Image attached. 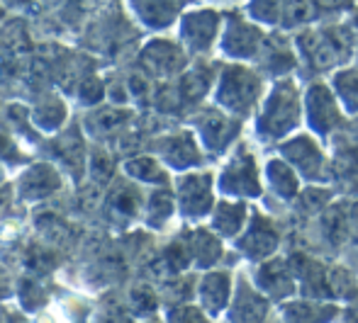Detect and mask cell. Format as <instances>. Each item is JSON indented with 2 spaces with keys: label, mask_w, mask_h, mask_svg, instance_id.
<instances>
[{
  "label": "cell",
  "mask_w": 358,
  "mask_h": 323,
  "mask_svg": "<svg viewBox=\"0 0 358 323\" xmlns=\"http://www.w3.org/2000/svg\"><path fill=\"white\" fill-rule=\"evenodd\" d=\"M305 117V90H300L292 75L273 80L256 110L254 134L264 144L273 141H285L292 136L302 124Z\"/></svg>",
  "instance_id": "obj_1"
},
{
  "label": "cell",
  "mask_w": 358,
  "mask_h": 323,
  "mask_svg": "<svg viewBox=\"0 0 358 323\" xmlns=\"http://www.w3.org/2000/svg\"><path fill=\"white\" fill-rule=\"evenodd\" d=\"M266 75L256 66L229 61L222 66L217 73L215 103L222 110L239 119H246L259 110L261 100L266 95Z\"/></svg>",
  "instance_id": "obj_2"
},
{
  "label": "cell",
  "mask_w": 358,
  "mask_h": 323,
  "mask_svg": "<svg viewBox=\"0 0 358 323\" xmlns=\"http://www.w3.org/2000/svg\"><path fill=\"white\" fill-rule=\"evenodd\" d=\"M354 37L344 24H331L320 29H300L295 34V49L300 63H305L312 70H336L349 63L354 54Z\"/></svg>",
  "instance_id": "obj_3"
},
{
  "label": "cell",
  "mask_w": 358,
  "mask_h": 323,
  "mask_svg": "<svg viewBox=\"0 0 358 323\" xmlns=\"http://www.w3.org/2000/svg\"><path fill=\"white\" fill-rule=\"evenodd\" d=\"M217 190L231 200H256L264 195L259 156L249 144H239L217 175Z\"/></svg>",
  "instance_id": "obj_4"
},
{
  "label": "cell",
  "mask_w": 358,
  "mask_h": 323,
  "mask_svg": "<svg viewBox=\"0 0 358 323\" xmlns=\"http://www.w3.org/2000/svg\"><path fill=\"white\" fill-rule=\"evenodd\" d=\"M266 37H268V32H266L264 24L251 20L246 13H229L224 17V27H222L220 52L229 61L254 63L256 57L261 54Z\"/></svg>",
  "instance_id": "obj_5"
},
{
  "label": "cell",
  "mask_w": 358,
  "mask_h": 323,
  "mask_svg": "<svg viewBox=\"0 0 358 323\" xmlns=\"http://www.w3.org/2000/svg\"><path fill=\"white\" fill-rule=\"evenodd\" d=\"M344 105H341L336 90L324 80H312L305 90V119L307 127L315 136H331L341 129L344 122Z\"/></svg>",
  "instance_id": "obj_6"
},
{
  "label": "cell",
  "mask_w": 358,
  "mask_h": 323,
  "mask_svg": "<svg viewBox=\"0 0 358 323\" xmlns=\"http://www.w3.org/2000/svg\"><path fill=\"white\" fill-rule=\"evenodd\" d=\"M280 243H283V229L278 221L266 211H251L246 229L236 236V253L251 262H261L273 258Z\"/></svg>",
  "instance_id": "obj_7"
},
{
  "label": "cell",
  "mask_w": 358,
  "mask_h": 323,
  "mask_svg": "<svg viewBox=\"0 0 358 323\" xmlns=\"http://www.w3.org/2000/svg\"><path fill=\"white\" fill-rule=\"evenodd\" d=\"M222 27H224V15L215 8H198L190 10L180 17L178 37L188 54H210L220 47Z\"/></svg>",
  "instance_id": "obj_8"
},
{
  "label": "cell",
  "mask_w": 358,
  "mask_h": 323,
  "mask_svg": "<svg viewBox=\"0 0 358 323\" xmlns=\"http://www.w3.org/2000/svg\"><path fill=\"white\" fill-rule=\"evenodd\" d=\"M280 156L305 178L307 183H327L329 180V165L322 144L315 134H292L280 141Z\"/></svg>",
  "instance_id": "obj_9"
},
{
  "label": "cell",
  "mask_w": 358,
  "mask_h": 323,
  "mask_svg": "<svg viewBox=\"0 0 358 323\" xmlns=\"http://www.w3.org/2000/svg\"><path fill=\"white\" fill-rule=\"evenodd\" d=\"M195 127H198V136L203 146L213 153H224L241 136V119L222 110L220 105L205 107L195 119Z\"/></svg>",
  "instance_id": "obj_10"
},
{
  "label": "cell",
  "mask_w": 358,
  "mask_h": 323,
  "mask_svg": "<svg viewBox=\"0 0 358 323\" xmlns=\"http://www.w3.org/2000/svg\"><path fill=\"white\" fill-rule=\"evenodd\" d=\"M178 209L185 219H203L215 209L213 173H188L178 180Z\"/></svg>",
  "instance_id": "obj_11"
},
{
  "label": "cell",
  "mask_w": 358,
  "mask_h": 323,
  "mask_svg": "<svg viewBox=\"0 0 358 323\" xmlns=\"http://www.w3.org/2000/svg\"><path fill=\"white\" fill-rule=\"evenodd\" d=\"M256 68L264 75H273L275 80L285 78V75H292V70L300 66V59H297V49H295V39H287L283 32H268L264 47H261V54L254 61Z\"/></svg>",
  "instance_id": "obj_12"
},
{
  "label": "cell",
  "mask_w": 358,
  "mask_h": 323,
  "mask_svg": "<svg viewBox=\"0 0 358 323\" xmlns=\"http://www.w3.org/2000/svg\"><path fill=\"white\" fill-rule=\"evenodd\" d=\"M271 311V301L259 287L244 275L236 282V292L227 306V319L229 323H266Z\"/></svg>",
  "instance_id": "obj_13"
},
{
  "label": "cell",
  "mask_w": 358,
  "mask_h": 323,
  "mask_svg": "<svg viewBox=\"0 0 358 323\" xmlns=\"http://www.w3.org/2000/svg\"><path fill=\"white\" fill-rule=\"evenodd\" d=\"M254 285L268 299H278V301L287 299V296H292L297 292V280H295V272H292L290 260L275 258V255L259 262V267L254 272Z\"/></svg>",
  "instance_id": "obj_14"
},
{
  "label": "cell",
  "mask_w": 358,
  "mask_h": 323,
  "mask_svg": "<svg viewBox=\"0 0 358 323\" xmlns=\"http://www.w3.org/2000/svg\"><path fill=\"white\" fill-rule=\"evenodd\" d=\"M305 13V0H249L246 15L264 27H295Z\"/></svg>",
  "instance_id": "obj_15"
},
{
  "label": "cell",
  "mask_w": 358,
  "mask_h": 323,
  "mask_svg": "<svg viewBox=\"0 0 358 323\" xmlns=\"http://www.w3.org/2000/svg\"><path fill=\"white\" fill-rule=\"evenodd\" d=\"M142 61L146 66V73L156 75H176L183 73L185 63H188V52L185 47H178L166 39H156L144 49Z\"/></svg>",
  "instance_id": "obj_16"
},
{
  "label": "cell",
  "mask_w": 358,
  "mask_h": 323,
  "mask_svg": "<svg viewBox=\"0 0 358 323\" xmlns=\"http://www.w3.org/2000/svg\"><path fill=\"white\" fill-rule=\"evenodd\" d=\"M251 209L244 200H222L215 204L213 214H210V229L215 231L220 239H236L249 224Z\"/></svg>",
  "instance_id": "obj_17"
},
{
  "label": "cell",
  "mask_w": 358,
  "mask_h": 323,
  "mask_svg": "<svg viewBox=\"0 0 358 323\" xmlns=\"http://www.w3.org/2000/svg\"><path fill=\"white\" fill-rule=\"evenodd\" d=\"M231 296V272L229 270H210L203 280L198 282V299L200 306L210 316H217L229 306Z\"/></svg>",
  "instance_id": "obj_18"
},
{
  "label": "cell",
  "mask_w": 358,
  "mask_h": 323,
  "mask_svg": "<svg viewBox=\"0 0 358 323\" xmlns=\"http://www.w3.org/2000/svg\"><path fill=\"white\" fill-rule=\"evenodd\" d=\"M339 314V306L324 299H292L280 306L283 323H331Z\"/></svg>",
  "instance_id": "obj_19"
},
{
  "label": "cell",
  "mask_w": 358,
  "mask_h": 323,
  "mask_svg": "<svg viewBox=\"0 0 358 323\" xmlns=\"http://www.w3.org/2000/svg\"><path fill=\"white\" fill-rule=\"evenodd\" d=\"M266 183L273 190V195L283 202H295L302 193L300 173L292 168L283 156H273L266 160Z\"/></svg>",
  "instance_id": "obj_20"
},
{
  "label": "cell",
  "mask_w": 358,
  "mask_h": 323,
  "mask_svg": "<svg viewBox=\"0 0 358 323\" xmlns=\"http://www.w3.org/2000/svg\"><path fill=\"white\" fill-rule=\"evenodd\" d=\"M144 24L154 29H164L183 13V8L193 0H129Z\"/></svg>",
  "instance_id": "obj_21"
},
{
  "label": "cell",
  "mask_w": 358,
  "mask_h": 323,
  "mask_svg": "<svg viewBox=\"0 0 358 323\" xmlns=\"http://www.w3.org/2000/svg\"><path fill=\"white\" fill-rule=\"evenodd\" d=\"M161 151H164L166 163L173 165L176 170L198 168V165L203 163V153H200L198 144H195L193 136L185 134V131L161 141Z\"/></svg>",
  "instance_id": "obj_22"
},
{
  "label": "cell",
  "mask_w": 358,
  "mask_h": 323,
  "mask_svg": "<svg viewBox=\"0 0 358 323\" xmlns=\"http://www.w3.org/2000/svg\"><path fill=\"white\" fill-rule=\"evenodd\" d=\"M59 188H62V178L47 163L32 165L22 175V180H20V193H22V197H27V200H42V197L54 195Z\"/></svg>",
  "instance_id": "obj_23"
},
{
  "label": "cell",
  "mask_w": 358,
  "mask_h": 323,
  "mask_svg": "<svg viewBox=\"0 0 358 323\" xmlns=\"http://www.w3.org/2000/svg\"><path fill=\"white\" fill-rule=\"evenodd\" d=\"M190 248V255H193V262L198 267H215L217 262L222 260V239L215 234L213 229H195L188 234L185 239Z\"/></svg>",
  "instance_id": "obj_24"
},
{
  "label": "cell",
  "mask_w": 358,
  "mask_h": 323,
  "mask_svg": "<svg viewBox=\"0 0 358 323\" xmlns=\"http://www.w3.org/2000/svg\"><path fill=\"white\" fill-rule=\"evenodd\" d=\"M139 206H142V195L134 185L117 183L110 190L108 197V214L110 219L117 221H129L139 214Z\"/></svg>",
  "instance_id": "obj_25"
},
{
  "label": "cell",
  "mask_w": 358,
  "mask_h": 323,
  "mask_svg": "<svg viewBox=\"0 0 358 323\" xmlns=\"http://www.w3.org/2000/svg\"><path fill=\"white\" fill-rule=\"evenodd\" d=\"M331 88L336 90L341 105L349 114H358V66H341L331 75Z\"/></svg>",
  "instance_id": "obj_26"
},
{
  "label": "cell",
  "mask_w": 358,
  "mask_h": 323,
  "mask_svg": "<svg viewBox=\"0 0 358 323\" xmlns=\"http://www.w3.org/2000/svg\"><path fill=\"white\" fill-rule=\"evenodd\" d=\"M210 83H213V73H210L208 66L190 68L178 83L180 100H183V103H198V100H203V95L208 93Z\"/></svg>",
  "instance_id": "obj_27"
},
{
  "label": "cell",
  "mask_w": 358,
  "mask_h": 323,
  "mask_svg": "<svg viewBox=\"0 0 358 323\" xmlns=\"http://www.w3.org/2000/svg\"><path fill=\"white\" fill-rule=\"evenodd\" d=\"M173 211H176V200L171 195V190L159 188L151 193L149 206H146V221H149V226L164 229V224L173 216Z\"/></svg>",
  "instance_id": "obj_28"
},
{
  "label": "cell",
  "mask_w": 358,
  "mask_h": 323,
  "mask_svg": "<svg viewBox=\"0 0 358 323\" xmlns=\"http://www.w3.org/2000/svg\"><path fill=\"white\" fill-rule=\"evenodd\" d=\"M127 173L132 175V178L142 180V183H151V185H166V180H169V175L161 168V163H156L149 156H139V158L127 160Z\"/></svg>",
  "instance_id": "obj_29"
},
{
  "label": "cell",
  "mask_w": 358,
  "mask_h": 323,
  "mask_svg": "<svg viewBox=\"0 0 358 323\" xmlns=\"http://www.w3.org/2000/svg\"><path fill=\"white\" fill-rule=\"evenodd\" d=\"M129 119V112L117 107H108V110H95L88 117V127L95 134H110V131L120 129L124 122Z\"/></svg>",
  "instance_id": "obj_30"
},
{
  "label": "cell",
  "mask_w": 358,
  "mask_h": 323,
  "mask_svg": "<svg viewBox=\"0 0 358 323\" xmlns=\"http://www.w3.org/2000/svg\"><path fill=\"white\" fill-rule=\"evenodd\" d=\"M208 316L210 314L203 306H193V304H188V301H183V304L171 306L169 314H166V321L169 323H210Z\"/></svg>",
  "instance_id": "obj_31"
},
{
  "label": "cell",
  "mask_w": 358,
  "mask_h": 323,
  "mask_svg": "<svg viewBox=\"0 0 358 323\" xmlns=\"http://www.w3.org/2000/svg\"><path fill=\"white\" fill-rule=\"evenodd\" d=\"M113 173H115L113 156L103 149H95L93 153H90V175L95 178V183L108 185L110 178H113Z\"/></svg>",
  "instance_id": "obj_32"
},
{
  "label": "cell",
  "mask_w": 358,
  "mask_h": 323,
  "mask_svg": "<svg viewBox=\"0 0 358 323\" xmlns=\"http://www.w3.org/2000/svg\"><path fill=\"white\" fill-rule=\"evenodd\" d=\"M129 306H132L134 314L146 316L156 309V294L149 285H137L129 292Z\"/></svg>",
  "instance_id": "obj_33"
},
{
  "label": "cell",
  "mask_w": 358,
  "mask_h": 323,
  "mask_svg": "<svg viewBox=\"0 0 358 323\" xmlns=\"http://www.w3.org/2000/svg\"><path fill=\"white\" fill-rule=\"evenodd\" d=\"M64 105L57 103V100H49L47 105H42V107H37V112H34V119H37L39 127L44 129H54L59 127V124L64 122Z\"/></svg>",
  "instance_id": "obj_34"
},
{
  "label": "cell",
  "mask_w": 358,
  "mask_h": 323,
  "mask_svg": "<svg viewBox=\"0 0 358 323\" xmlns=\"http://www.w3.org/2000/svg\"><path fill=\"white\" fill-rule=\"evenodd\" d=\"M44 299H47V294H44L42 287L34 285V282H22V287H20V301L24 304V309H37V306L44 304Z\"/></svg>",
  "instance_id": "obj_35"
},
{
  "label": "cell",
  "mask_w": 358,
  "mask_h": 323,
  "mask_svg": "<svg viewBox=\"0 0 358 323\" xmlns=\"http://www.w3.org/2000/svg\"><path fill=\"white\" fill-rule=\"evenodd\" d=\"M27 265L39 272H47V270H52V265H54V255L49 253L47 248H29Z\"/></svg>",
  "instance_id": "obj_36"
},
{
  "label": "cell",
  "mask_w": 358,
  "mask_h": 323,
  "mask_svg": "<svg viewBox=\"0 0 358 323\" xmlns=\"http://www.w3.org/2000/svg\"><path fill=\"white\" fill-rule=\"evenodd\" d=\"M80 90H83V93H80V100H83V103H98L100 100V95H103V85L98 83V80H85L83 85H80Z\"/></svg>",
  "instance_id": "obj_37"
},
{
  "label": "cell",
  "mask_w": 358,
  "mask_h": 323,
  "mask_svg": "<svg viewBox=\"0 0 358 323\" xmlns=\"http://www.w3.org/2000/svg\"><path fill=\"white\" fill-rule=\"evenodd\" d=\"M0 156L8 160H20V153H17V149H15V144L3 134H0Z\"/></svg>",
  "instance_id": "obj_38"
},
{
  "label": "cell",
  "mask_w": 358,
  "mask_h": 323,
  "mask_svg": "<svg viewBox=\"0 0 358 323\" xmlns=\"http://www.w3.org/2000/svg\"><path fill=\"white\" fill-rule=\"evenodd\" d=\"M341 323H358V299H354L341 311Z\"/></svg>",
  "instance_id": "obj_39"
},
{
  "label": "cell",
  "mask_w": 358,
  "mask_h": 323,
  "mask_svg": "<svg viewBox=\"0 0 358 323\" xmlns=\"http://www.w3.org/2000/svg\"><path fill=\"white\" fill-rule=\"evenodd\" d=\"M349 234L354 236V243H358V202H354L349 214Z\"/></svg>",
  "instance_id": "obj_40"
},
{
  "label": "cell",
  "mask_w": 358,
  "mask_h": 323,
  "mask_svg": "<svg viewBox=\"0 0 358 323\" xmlns=\"http://www.w3.org/2000/svg\"><path fill=\"white\" fill-rule=\"evenodd\" d=\"M8 202H10V190L3 188L0 190V216H3L5 209H8Z\"/></svg>",
  "instance_id": "obj_41"
},
{
  "label": "cell",
  "mask_w": 358,
  "mask_h": 323,
  "mask_svg": "<svg viewBox=\"0 0 358 323\" xmlns=\"http://www.w3.org/2000/svg\"><path fill=\"white\" fill-rule=\"evenodd\" d=\"M215 3H234V0H215Z\"/></svg>",
  "instance_id": "obj_42"
},
{
  "label": "cell",
  "mask_w": 358,
  "mask_h": 323,
  "mask_svg": "<svg viewBox=\"0 0 358 323\" xmlns=\"http://www.w3.org/2000/svg\"><path fill=\"white\" fill-rule=\"evenodd\" d=\"M0 178H3V173H0Z\"/></svg>",
  "instance_id": "obj_43"
}]
</instances>
